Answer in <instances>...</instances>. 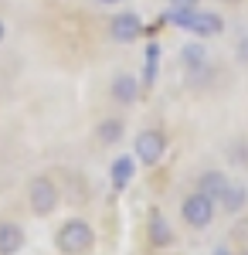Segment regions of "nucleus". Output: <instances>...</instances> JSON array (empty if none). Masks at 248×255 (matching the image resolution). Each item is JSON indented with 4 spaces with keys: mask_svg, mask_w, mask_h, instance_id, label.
Instances as JSON below:
<instances>
[{
    "mask_svg": "<svg viewBox=\"0 0 248 255\" xmlns=\"http://www.w3.org/2000/svg\"><path fill=\"white\" fill-rule=\"evenodd\" d=\"M99 245V235H96V225L82 215H72L65 218L61 225L55 228V249L58 255H92Z\"/></svg>",
    "mask_w": 248,
    "mask_h": 255,
    "instance_id": "nucleus-1",
    "label": "nucleus"
},
{
    "mask_svg": "<svg viewBox=\"0 0 248 255\" xmlns=\"http://www.w3.org/2000/svg\"><path fill=\"white\" fill-rule=\"evenodd\" d=\"M177 215H180V225L194 232V235H201V232H208L211 225H214V218H218V201L208 197L204 191H184L180 201H177Z\"/></svg>",
    "mask_w": 248,
    "mask_h": 255,
    "instance_id": "nucleus-2",
    "label": "nucleus"
},
{
    "mask_svg": "<svg viewBox=\"0 0 248 255\" xmlns=\"http://www.w3.org/2000/svg\"><path fill=\"white\" fill-rule=\"evenodd\" d=\"M24 204H27V211L34 218H51L61 208V187H58V180L51 174H34L27 177V184H24Z\"/></svg>",
    "mask_w": 248,
    "mask_h": 255,
    "instance_id": "nucleus-3",
    "label": "nucleus"
},
{
    "mask_svg": "<svg viewBox=\"0 0 248 255\" xmlns=\"http://www.w3.org/2000/svg\"><path fill=\"white\" fill-rule=\"evenodd\" d=\"M167 150H170V136H167L163 126H143L133 136V160L139 167H146V170L160 167Z\"/></svg>",
    "mask_w": 248,
    "mask_h": 255,
    "instance_id": "nucleus-4",
    "label": "nucleus"
},
{
    "mask_svg": "<svg viewBox=\"0 0 248 255\" xmlns=\"http://www.w3.org/2000/svg\"><path fill=\"white\" fill-rule=\"evenodd\" d=\"M143 235H146V245H150L153 252H170V249H177V242H180L177 228H173V221L167 218V211H163V208H156V204L146 211Z\"/></svg>",
    "mask_w": 248,
    "mask_h": 255,
    "instance_id": "nucleus-5",
    "label": "nucleus"
},
{
    "mask_svg": "<svg viewBox=\"0 0 248 255\" xmlns=\"http://www.w3.org/2000/svg\"><path fill=\"white\" fill-rule=\"evenodd\" d=\"M143 14L136 10H113L109 20H106V38L119 44V48H129V44H139L143 38Z\"/></svg>",
    "mask_w": 248,
    "mask_h": 255,
    "instance_id": "nucleus-6",
    "label": "nucleus"
},
{
    "mask_svg": "<svg viewBox=\"0 0 248 255\" xmlns=\"http://www.w3.org/2000/svg\"><path fill=\"white\" fill-rule=\"evenodd\" d=\"M139 96H143V85L133 72H113L106 82V99L119 113H129L133 106H139Z\"/></svg>",
    "mask_w": 248,
    "mask_h": 255,
    "instance_id": "nucleus-7",
    "label": "nucleus"
},
{
    "mask_svg": "<svg viewBox=\"0 0 248 255\" xmlns=\"http://www.w3.org/2000/svg\"><path fill=\"white\" fill-rule=\"evenodd\" d=\"M129 133V123H126V113H106V116L96 119V129H92V139H96L99 150H116L123 146V139Z\"/></svg>",
    "mask_w": 248,
    "mask_h": 255,
    "instance_id": "nucleus-8",
    "label": "nucleus"
},
{
    "mask_svg": "<svg viewBox=\"0 0 248 255\" xmlns=\"http://www.w3.org/2000/svg\"><path fill=\"white\" fill-rule=\"evenodd\" d=\"M218 211L225 218H245L248 215V184L245 180H235L231 177L228 180V187L221 191V197H218Z\"/></svg>",
    "mask_w": 248,
    "mask_h": 255,
    "instance_id": "nucleus-9",
    "label": "nucleus"
},
{
    "mask_svg": "<svg viewBox=\"0 0 248 255\" xmlns=\"http://www.w3.org/2000/svg\"><path fill=\"white\" fill-rule=\"evenodd\" d=\"M27 245V232L17 218H0V255H20Z\"/></svg>",
    "mask_w": 248,
    "mask_h": 255,
    "instance_id": "nucleus-10",
    "label": "nucleus"
},
{
    "mask_svg": "<svg viewBox=\"0 0 248 255\" xmlns=\"http://www.w3.org/2000/svg\"><path fill=\"white\" fill-rule=\"evenodd\" d=\"M228 180H231L228 170H221V167H208V170H201V174H197V184H194V187L218 201V197H221V191L228 187Z\"/></svg>",
    "mask_w": 248,
    "mask_h": 255,
    "instance_id": "nucleus-11",
    "label": "nucleus"
},
{
    "mask_svg": "<svg viewBox=\"0 0 248 255\" xmlns=\"http://www.w3.org/2000/svg\"><path fill=\"white\" fill-rule=\"evenodd\" d=\"M231 58H235V65H238V68H248V31L235 38V48H231Z\"/></svg>",
    "mask_w": 248,
    "mask_h": 255,
    "instance_id": "nucleus-12",
    "label": "nucleus"
},
{
    "mask_svg": "<svg viewBox=\"0 0 248 255\" xmlns=\"http://www.w3.org/2000/svg\"><path fill=\"white\" fill-rule=\"evenodd\" d=\"M167 3L180 14H197V7H201V0H167Z\"/></svg>",
    "mask_w": 248,
    "mask_h": 255,
    "instance_id": "nucleus-13",
    "label": "nucleus"
},
{
    "mask_svg": "<svg viewBox=\"0 0 248 255\" xmlns=\"http://www.w3.org/2000/svg\"><path fill=\"white\" fill-rule=\"evenodd\" d=\"M99 7H109V10H113V7H123V3H126V0H96Z\"/></svg>",
    "mask_w": 248,
    "mask_h": 255,
    "instance_id": "nucleus-14",
    "label": "nucleus"
},
{
    "mask_svg": "<svg viewBox=\"0 0 248 255\" xmlns=\"http://www.w3.org/2000/svg\"><path fill=\"white\" fill-rule=\"evenodd\" d=\"M3 41H7V20L0 17V44H3Z\"/></svg>",
    "mask_w": 248,
    "mask_h": 255,
    "instance_id": "nucleus-15",
    "label": "nucleus"
},
{
    "mask_svg": "<svg viewBox=\"0 0 248 255\" xmlns=\"http://www.w3.org/2000/svg\"><path fill=\"white\" fill-rule=\"evenodd\" d=\"M218 3H225V7H235V3H242V0H218Z\"/></svg>",
    "mask_w": 248,
    "mask_h": 255,
    "instance_id": "nucleus-16",
    "label": "nucleus"
},
{
    "mask_svg": "<svg viewBox=\"0 0 248 255\" xmlns=\"http://www.w3.org/2000/svg\"><path fill=\"white\" fill-rule=\"evenodd\" d=\"M235 255H248V245H242V249H238V252H235Z\"/></svg>",
    "mask_w": 248,
    "mask_h": 255,
    "instance_id": "nucleus-17",
    "label": "nucleus"
}]
</instances>
